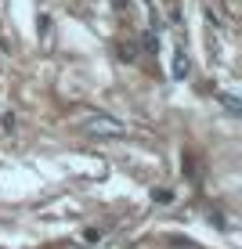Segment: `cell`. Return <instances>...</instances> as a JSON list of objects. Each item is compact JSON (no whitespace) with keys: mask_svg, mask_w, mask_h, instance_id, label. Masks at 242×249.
<instances>
[{"mask_svg":"<svg viewBox=\"0 0 242 249\" xmlns=\"http://www.w3.org/2000/svg\"><path fill=\"white\" fill-rule=\"evenodd\" d=\"M174 76H188V58L177 54V65H174Z\"/></svg>","mask_w":242,"mask_h":249,"instance_id":"cell-3","label":"cell"},{"mask_svg":"<svg viewBox=\"0 0 242 249\" xmlns=\"http://www.w3.org/2000/svg\"><path fill=\"white\" fill-rule=\"evenodd\" d=\"M116 54L123 58V62H134V58H137V44H130V40H119V44H116Z\"/></svg>","mask_w":242,"mask_h":249,"instance_id":"cell-2","label":"cell"},{"mask_svg":"<svg viewBox=\"0 0 242 249\" xmlns=\"http://www.w3.org/2000/svg\"><path fill=\"white\" fill-rule=\"evenodd\" d=\"M87 134L105 137V141H123V137H127V126L119 123V119H112V116H91V119H87Z\"/></svg>","mask_w":242,"mask_h":249,"instance_id":"cell-1","label":"cell"}]
</instances>
